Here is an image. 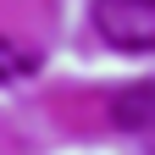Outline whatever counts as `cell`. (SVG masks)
<instances>
[{
    "label": "cell",
    "instance_id": "6da1fadb",
    "mask_svg": "<svg viewBox=\"0 0 155 155\" xmlns=\"http://www.w3.org/2000/svg\"><path fill=\"white\" fill-rule=\"evenodd\" d=\"M94 33L127 55H144L155 45V0H94Z\"/></svg>",
    "mask_w": 155,
    "mask_h": 155
},
{
    "label": "cell",
    "instance_id": "7a4b0ae2",
    "mask_svg": "<svg viewBox=\"0 0 155 155\" xmlns=\"http://www.w3.org/2000/svg\"><path fill=\"white\" fill-rule=\"evenodd\" d=\"M155 122V83H127L111 94V127L122 133H144Z\"/></svg>",
    "mask_w": 155,
    "mask_h": 155
},
{
    "label": "cell",
    "instance_id": "3957f363",
    "mask_svg": "<svg viewBox=\"0 0 155 155\" xmlns=\"http://www.w3.org/2000/svg\"><path fill=\"white\" fill-rule=\"evenodd\" d=\"M33 67H39V55H33V50H22L11 33H0V83H17V78L33 72Z\"/></svg>",
    "mask_w": 155,
    "mask_h": 155
}]
</instances>
